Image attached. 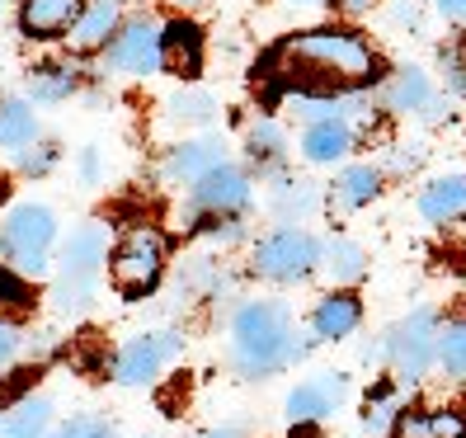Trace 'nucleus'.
<instances>
[{"mask_svg":"<svg viewBox=\"0 0 466 438\" xmlns=\"http://www.w3.org/2000/svg\"><path fill=\"white\" fill-rule=\"evenodd\" d=\"M259 80H268L283 99L288 95H311V99H339V95H368L381 80V57L372 43L353 29H301L288 34L264 52L255 66Z\"/></svg>","mask_w":466,"mask_h":438,"instance_id":"1","label":"nucleus"},{"mask_svg":"<svg viewBox=\"0 0 466 438\" xmlns=\"http://www.w3.org/2000/svg\"><path fill=\"white\" fill-rule=\"evenodd\" d=\"M231 349L236 368L245 377H268L297 359H307L311 340L292 331V316L279 302H245L231 321Z\"/></svg>","mask_w":466,"mask_h":438,"instance_id":"2","label":"nucleus"},{"mask_svg":"<svg viewBox=\"0 0 466 438\" xmlns=\"http://www.w3.org/2000/svg\"><path fill=\"white\" fill-rule=\"evenodd\" d=\"M108 260V231L99 222H86L80 231H71L66 250H62V273H57V288H52V302L57 311H80L90 307V297L99 288V269Z\"/></svg>","mask_w":466,"mask_h":438,"instance_id":"3","label":"nucleus"},{"mask_svg":"<svg viewBox=\"0 0 466 438\" xmlns=\"http://www.w3.org/2000/svg\"><path fill=\"white\" fill-rule=\"evenodd\" d=\"M57 240V217L43 203H19L5 227H0V255L10 269H19L24 279H43L47 273V250Z\"/></svg>","mask_w":466,"mask_h":438,"instance_id":"4","label":"nucleus"},{"mask_svg":"<svg viewBox=\"0 0 466 438\" xmlns=\"http://www.w3.org/2000/svg\"><path fill=\"white\" fill-rule=\"evenodd\" d=\"M166 236H160L156 227H132L118 236L114 255H108V273H114V288L123 297H147L160 273H166Z\"/></svg>","mask_w":466,"mask_h":438,"instance_id":"5","label":"nucleus"},{"mask_svg":"<svg viewBox=\"0 0 466 438\" xmlns=\"http://www.w3.org/2000/svg\"><path fill=\"white\" fill-rule=\"evenodd\" d=\"M320 245L311 231H301V227H279V231H268L259 245H255V273L259 279H273V283H297V279H307V273L320 264Z\"/></svg>","mask_w":466,"mask_h":438,"instance_id":"6","label":"nucleus"},{"mask_svg":"<svg viewBox=\"0 0 466 438\" xmlns=\"http://www.w3.org/2000/svg\"><path fill=\"white\" fill-rule=\"evenodd\" d=\"M438 331H443L438 311L433 307H420V311H410L396 331L387 335V359H391L396 377L420 382L429 372V363H438Z\"/></svg>","mask_w":466,"mask_h":438,"instance_id":"7","label":"nucleus"},{"mask_svg":"<svg viewBox=\"0 0 466 438\" xmlns=\"http://www.w3.org/2000/svg\"><path fill=\"white\" fill-rule=\"evenodd\" d=\"M160 34L166 24L156 15H132L123 19V29L108 43V66L123 71V76H151L160 71Z\"/></svg>","mask_w":466,"mask_h":438,"instance_id":"8","label":"nucleus"},{"mask_svg":"<svg viewBox=\"0 0 466 438\" xmlns=\"http://www.w3.org/2000/svg\"><path fill=\"white\" fill-rule=\"evenodd\" d=\"M250 199H255V184H250V175H245L240 166H231V160H222L217 170H208L194 188H188V203H194V212H208V217H236V212H245L250 208Z\"/></svg>","mask_w":466,"mask_h":438,"instance_id":"9","label":"nucleus"},{"mask_svg":"<svg viewBox=\"0 0 466 438\" xmlns=\"http://www.w3.org/2000/svg\"><path fill=\"white\" fill-rule=\"evenodd\" d=\"M344 401H349V377L344 372H320L311 382H301L288 396V420L292 424H320L325 415H335Z\"/></svg>","mask_w":466,"mask_h":438,"instance_id":"10","label":"nucleus"},{"mask_svg":"<svg viewBox=\"0 0 466 438\" xmlns=\"http://www.w3.org/2000/svg\"><path fill=\"white\" fill-rule=\"evenodd\" d=\"M179 349V335H137L132 344H123L118 363H114V377L123 382V387H142V382H151L160 368H166V359Z\"/></svg>","mask_w":466,"mask_h":438,"instance_id":"11","label":"nucleus"},{"mask_svg":"<svg viewBox=\"0 0 466 438\" xmlns=\"http://www.w3.org/2000/svg\"><path fill=\"white\" fill-rule=\"evenodd\" d=\"M203 52H208V38L194 19H170L166 34H160V66L179 80H194L203 71Z\"/></svg>","mask_w":466,"mask_h":438,"instance_id":"12","label":"nucleus"},{"mask_svg":"<svg viewBox=\"0 0 466 438\" xmlns=\"http://www.w3.org/2000/svg\"><path fill=\"white\" fill-rule=\"evenodd\" d=\"M80 10H86V0H19V34L34 43L66 38Z\"/></svg>","mask_w":466,"mask_h":438,"instance_id":"13","label":"nucleus"},{"mask_svg":"<svg viewBox=\"0 0 466 438\" xmlns=\"http://www.w3.org/2000/svg\"><path fill=\"white\" fill-rule=\"evenodd\" d=\"M372 99H377V108H387V114H420V108L433 104V86L420 66H396L391 76L377 80Z\"/></svg>","mask_w":466,"mask_h":438,"instance_id":"14","label":"nucleus"},{"mask_svg":"<svg viewBox=\"0 0 466 438\" xmlns=\"http://www.w3.org/2000/svg\"><path fill=\"white\" fill-rule=\"evenodd\" d=\"M123 29V15H118V0H86V10H80V19L71 24L66 43L76 52H99L114 43V34Z\"/></svg>","mask_w":466,"mask_h":438,"instance_id":"15","label":"nucleus"},{"mask_svg":"<svg viewBox=\"0 0 466 438\" xmlns=\"http://www.w3.org/2000/svg\"><path fill=\"white\" fill-rule=\"evenodd\" d=\"M353 151V123L349 118H320V123H307L301 132V156L311 166H335Z\"/></svg>","mask_w":466,"mask_h":438,"instance_id":"16","label":"nucleus"},{"mask_svg":"<svg viewBox=\"0 0 466 438\" xmlns=\"http://www.w3.org/2000/svg\"><path fill=\"white\" fill-rule=\"evenodd\" d=\"M227 160V147H222V137H198V142H184L170 151L166 160V175L170 179H184V184H198L208 170H217Z\"/></svg>","mask_w":466,"mask_h":438,"instance_id":"17","label":"nucleus"},{"mask_svg":"<svg viewBox=\"0 0 466 438\" xmlns=\"http://www.w3.org/2000/svg\"><path fill=\"white\" fill-rule=\"evenodd\" d=\"M359 321H363L359 297H353V292H330L316 307V316H311V335L316 340H344V335L359 331Z\"/></svg>","mask_w":466,"mask_h":438,"instance_id":"18","label":"nucleus"},{"mask_svg":"<svg viewBox=\"0 0 466 438\" xmlns=\"http://www.w3.org/2000/svg\"><path fill=\"white\" fill-rule=\"evenodd\" d=\"M245 156H250V166H255V170L279 175V170L288 166V132L273 123V118L250 123V132H245Z\"/></svg>","mask_w":466,"mask_h":438,"instance_id":"19","label":"nucleus"},{"mask_svg":"<svg viewBox=\"0 0 466 438\" xmlns=\"http://www.w3.org/2000/svg\"><path fill=\"white\" fill-rule=\"evenodd\" d=\"M391 438H466V420L452 410H400Z\"/></svg>","mask_w":466,"mask_h":438,"instance_id":"20","label":"nucleus"},{"mask_svg":"<svg viewBox=\"0 0 466 438\" xmlns=\"http://www.w3.org/2000/svg\"><path fill=\"white\" fill-rule=\"evenodd\" d=\"M47 420H52V401L47 396L15 401L10 410H0V438H43Z\"/></svg>","mask_w":466,"mask_h":438,"instance_id":"21","label":"nucleus"},{"mask_svg":"<svg viewBox=\"0 0 466 438\" xmlns=\"http://www.w3.org/2000/svg\"><path fill=\"white\" fill-rule=\"evenodd\" d=\"M420 212L429 217V222H457V217H466V179L461 175L433 179L420 194Z\"/></svg>","mask_w":466,"mask_h":438,"instance_id":"22","label":"nucleus"},{"mask_svg":"<svg viewBox=\"0 0 466 438\" xmlns=\"http://www.w3.org/2000/svg\"><path fill=\"white\" fill-rule=\"evenodd\" d=\"M38 142V118L24 99H5L0 104V147L5 151H24Z\"/></svg>","mask_w":466,"mask_h":438,"instance_id":"23","label":"nucleus"},{"mask_svg":"<svg viewBox=\"0 0 466 438\" xmlns=\"http://www.w3.org/2000/svg\"><path fill=\"white\" fill-rule=\"evenodd\" d=\"M34 307H38V292H34V283L24 279L19 269L0 264V321H24Z\"/></svg>","mask_w":466,"mask_h":438,"instance_id":"24","label":"nucleus"},{"mask_svg":"<svg viewBox=\"0 0 466 438\" xmlns=\"http://www.w3.org/2000/svg\"><path fill=\"white\" fill-rule=\"evenodd\" d=\"M381 194V170L377 166H349L339 179H335V203L339 208H363Z\"/></svg>","mask_w":466,"mask_h":438,"instance_id":"25","label":"nucleus"},{"mask_svg":"<svg viewBox=\"0 0 466 438\" xmlns=\"http://www.w3.org/2000/svg\"><path fill=\"white\" fill-rule=\"evenodd\" d=\"M325 269H330V279L335 283H359L363 273H368V255H363V245H353L349 236H335L330 245H325Z\"/></svg>","mask_w":466,"mask_h":438,"instance_id":"26","label":"nucleus"},{"mask_svg":"<svg viewBox=\"0 0 466 438\" xmlns=\"http://www.w3.org/2000/svg\"><path fill=\"white\" fill-rule=\"evenodd\" d=\"M320 208V188L316 184H307V179H297V184H283L279 194H273V212L283 217V222H301V217H311Z\"/></svg>","mask_w":466,"mask_h":438,"instance_id":"27","label":"nucleus"},{"mask_svg":"<svg viewBox=\"0 0 466 438\" xmlns=\"http://www.w3.org/2000/svg\"><path fill=\"white\" fill-rule=\"evenodd\" d=\"M29 95L43 104H57L66 95H76V71L71 66H38L29 71Z\"/></svg>","mask_w":466,"mask_h":438,"instance_id":"28","label":"nucleus"},{"mask_svg":"<svg viewBox=\"0 0 466 438\" xmlns=\"http://www.w3.org/2000/svg\"><path fill=\"white\" fill-rule=\"evenodd\" d=\"M438 368L448 377H466V321H448L438 331Z\"/></svg>","mask_w":466,"mask_h":438,"instance_id":"29","label":"nucleus"},{"mask_svg":"<svg viewBox=\"0 0 466 438\" xmlns=\"http://www.w3.org/2000/svg\"><path fill=\"white\" fill-rule=\"evenodd\" d=\"M170 114H175L179 123H208V118L217 114V99H212L208 90H179V95L170 99Z\"/></svg>","mask_w":466,"mask_h":438,"instance_id":"30","label":"nucleus"},{"mask_svg":"<svg viewBox=\"0 0 466 438\" xmlns=\"http://www.w3.org/2000/svg\"><path fill=\"white\" fill-rule=\"evenodd\" d=\"M396 415H400L396 392H391V387H381V392L368 401V415H363V424H368V429H387V424H396Z\"/></svg>","mask_w":466,"mask_h":438,"instance_id":"31","label":"nucleus"},{"mask_svg":"<svg viewBox=\"0 0 466 438\" xmlns=\"http://www.w3.org/2000/svg\"><path fill=\"white\" fill-rule=\"evenodd\" d=\"M52 438H114V429H108L104 415H76L71 424H62Z\"/></svg>","mask_w":466,"mask_h":438,"instance_id":"32","label":"nucleus"},{"mask_svg":"<svg viewBox=\"0 0 466 438\" xmlns=\"http://www.w3.org/2000/svg\"><path fill=\"white\" fill-rule=\"evenodd\" d=\"M52 166H57V147H38V142H34V147L19 151V170H24V175H47Z\"/></svg>","mask_w":466,"mask_h":438,"instance_id":"33","label":"nucleus"},{"mask_svg":"<svg viewBox=\"0 0 466 438\" xmlns=\"http://www.w3.org/2000/svg\"><path fill=\"white\" fill-rule=\"evenodd\" d=\"M443 71H448L452 95L466 99V47H443Z\"/></svg>","mask_w":466,"mask_h":438,"instance_id":"34","label":"nucleus"},{"mask_svg":"<svg viewBox=\"0 0 466 438\" xmlns=\"http://www.w3.org/2000/svg\"><path fill=\"white\" fill-rule=\"evenodd\" d=\"M15 349H19V335L10 331V321H0V368L15 359Z\"/></svg>","mask_w":466,"mask_h":438,"instance_id":"35","label":"nucleus"},{"mask_svg":"<svg viewBox=\"0 0 466 438\" xmlns=\"http://www.w3.org/2000/svg\"><path fill=\"white\" fill-rule=\"evenodd\" d=\"M330 5H335L339 15H353V19H359V15H372L377 0H330Z\"/></svg>","mask_w":466,"mask_h":438,"instance_id":"36","label":"nucleus"},{"mask_svg":"<svg viewBox=\"0 0 466 438\" xmlns=\"http://www.w3.org/2000/svg\"><path fill=\"white\" fill-rule=\"evenodd\" d=\"M438 10H443L452 24H466V0H433Z\"/></svg>","mask_w":466,"mask_h":438,"instance_id":"37","label":"nucleus"},{"mask_svg":"<svg viewBox=\"0 0 466 438\" xmlns=\"http://www.w3.org/2000/svg\"><path fill=\"white\" fill-rule=\"evenodd\" d=\"M80 175H86V179H95V175H99V156H95V151L80 156Z\"/></svg>","mask_w":466,"mask_h":438,"instance_id":"38","label":"nucleus"},{"mask_svg":"<svg viewBox=\"0 0 466 438\" xmlns=\"http://www.w3.org/2000/svg\"><path fill=\"white\" fill-rule=\"evenodd\" d=\"M203 438H236V429H208Z\"/></svg>","mask_w":466,"mask_h":438,"instance_id":"39","label":"nucleus"},{"mask_svg":"<svg viewBox=\"0 0 466 438\" xmlns=\"http://www.w3.org/2000/svg\"><path fill=\"white\" fill-rule=\"evenodd\" d=\"M292 5H320V0H292Z\"/></svg>","mask_w":466,"mask_h":438,"instance_id":"40","label":"nucleus"},{"mask_svg":"<svg viewBox=\"0 0 466 438\" xmlns=\"http://www.w3.org/2000/svg\"><path fill=\"white\" fill-rule=\"evenodd\" d=\"M179 5H198V0H179Z\"/></svg>","mask_w":466,"mask_h":438,"instance_id":"41","label":"nucleus"}]
</instances>
